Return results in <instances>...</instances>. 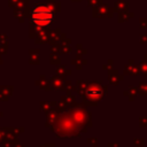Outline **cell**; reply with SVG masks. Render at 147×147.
Returning <instances> with one entry per match:
<instances>
[{
    "label": "cell",
    "mask_w": 147,
    "mask_h": 147,
    "mask_svg": "<svg viewBox=\"0 0 147 147\" xmlns=\"http://www.w3.org/2000/svg\"><path fill=\"white\" fill-rule=\"evenodd\" d=\"M53 20L54 13L47 6H38L31 13V21L38 26H47Z\"/></svg>",
    "instance_id": "1"
}]
</instances>
